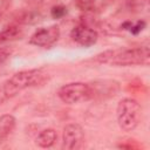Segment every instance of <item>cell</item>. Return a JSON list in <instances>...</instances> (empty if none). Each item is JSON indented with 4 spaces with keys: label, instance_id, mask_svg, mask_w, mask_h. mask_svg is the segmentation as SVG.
<instances>
[{
    "label": "cell",
    "instance_id": "8fae6325",
    "mask_svg": "<svg viewBox=\"0 0 150 150\" xmlns=\"http://www.w3.org/2000/svg\"><path fill=\"white\" fill-rule=\"evenodd\" d=\"M79 8L83 11H94L101 4V0H75Z\"/></svg>",
    "mask_w": 150,
    "mask_h": 150
},
{
    "label": "cell",
    "instance_id": "7c38bea8",
    "mask_svg": "<svg viewBox=\"0 0 150 150\" xmlns=\"http://www.w3.org/2000/svg\"><path fill=\"white\" fill-rule=\"evenodd\" d=\"M66 13H67V8L62 5H56L50 9V15L53 19H60V18L64 16Z\"/></svg>",
    "mask_w": 150,
    "mask_h": 150
},
{
    "label": "cell",
    "instance_id": "4fadbf2b",
    "mask_svg": "<svg viewBox=\"0 0 150 150\" xmlns=\"http://www.w3.org/2000/svg\"><path fill=\"white\" fill-rule=\"evenodd\" d=\"M145 26H146V23H145L144 20H138L137 22H135V23L131 25L129 32H130L131 34H134V35H137L138 33H141V32L145 28Z\"/></svg>",
    "mask_w": 150,
    "mask_h": 150
},
{
    "label": "cell",
    "instance_id": "7a4b0ae2",
    "mask_svg": "<svg viewBox=\"0 0 150 150\" xmlns=\"http://www.w3.org/2000/svg\"><path fill=\"white\" fill-rule=\"evenodd\" d=\"M47 77L43 69H27L15 73L9 80L2 83V88L8 97L16 95L22 89L42 83Z\"/></svg>",
    "mask_w": 150,
    "mask_h": 150
},
{
    "label": "cell",
    "instance_id": "8992f818",
    "mask_svg": "<svg viewBox=\"0 0 150 150\" xmlns=\"http://www.w3.org/2000/svg\"><path fill=\"white\" fill-rule=\"evenodd\" d=\"M59 38H60L59 26L52 25V26L42 27V28L35 30L29 39V43L38 46V47L49 48L59 40Z\"/></svg>",
    "mask_w": 150,
    "mask_h": 150
},
{
    "label": "cell",
    "instance_id": "3957f363",
    "mask_svg": "<svg viewBox=\"0 0 150 150\" xmlns=\"http://www.w3.org/2000/svg\"><path fill=\"white\" fill-rule=\"evenodd\" d=\"M116 117L120 128L124 131H132L141 122L142 108L134 98H123L116 108Z\"/></svg>",
    "mask_w": 150,
    "mask_h": 150
},
{
    "label": "cell",
    "instance_id": "5b68a950",
    "mask_svg": "<svg viewBox=\"0 0 150 150\" xmlns=\"http://www.w3.org/2000/svg\"><path fill=\"white\" fill-rule=\"evenodd\" d=\"M84 144V131L76 124H67L62 134V149L66 150H77L81 149Z\"/></svg>",
    "mask_w": 150,
    "mask_h": 150
},
{
    "label": "cell",
    "instance_id": "6da1fadb",
    "mask_svg": "<svg viewBox=\"0 0 150 150\" xmlns=\"http://www.w3.org/2000/svg\"><path fill=\"white\" fill-rule=\"evenodd\" d=\"M94 60L100 63L118 66V67L149 64L150 50H149V47H146V46L137 47V48L109 49V50H104V52L97 54Z\"/></svg>",
    "mask_w": 150,
    "mask_h": 150
},
{
    "label": "cell",
    "instance_id": "30bf717a",
    "mask_svg": "<svg viewBox=\"0 0 150 150\" xmlns=\"http://www.w3.org/2000/svg\"><path fill=\"white\" fill-rule=\"evenodd\" d=\"M56 138H57V135L54 129H45L38 135L36 144L40 148H50L52 145H54Z\"/></svg>",
    "mask_w": 150,
    "mask_h": 150
},
{
    "label": "cell",
    "instance_id": "9c48e42d",
    "mask_svg": "<svg viewBox=\"0 0 150 150\" xmlns=\"http://www.w3.org/2000/svg\"><path fill=\"white\" fill-rule=\"evenodd\" d=\"M22 34H23V30L21 27L16 26V25L7 26L0 30V43L18 40L22 36Z\"/></svg>",
    "mask_w": 150,
    "mask_h": 150
},
{
    "label": "cell",
    "instance_id": "ba28073f",
    "mask_svg": "<svg viewBox=\"0 0 150 150\" xmlns=\"http://www.w3.org/2000/svg\"><path fill=\"white\" fill-rule=\"evenodd\" d=\"M15 118L9 114L0 116V142L6 139L15 128Z\"/></svg>",
    "mask_w": 150,
    "mask_h": 150
},
{
    "label": "cell",
    "instance_id": "277c9868",
    "mask_svg": "<svg viewBox=\"0 0 150 150\" xmlns=\"http://www.w3.org/2000/svg\"><path fill=\"white\" fill-rule=\"evenodd\" d=\"M57 96L66 104H75L91 98V89L87 83L71 82L62 86L57 90Z\"/></svg>",
    "mask_w": 150,
    "mask_h": 150
},
{
    "label": "cell",
    "instance_id": "5bb4252c",
    "mask_svg": "<svg viewBox=\"0 0 150 150\" xmlns=\"http://www.w3.org/2000/svg\"><path fill=\"white\" fill-rule=\"evenodd\" d=\"M8 56V52L4 48H0V63H2Z\"/></svg>",
    "mask_w": 150,
    "mask_h": 150
},
{
    "label": "cell",
    "instance_id": "9a60e30c",
    "mask_svg": "<svg viewBox=\"0 0 150 150\" xmlns=\"http://www.w3.org/2000/svg\"><path fill=\"white\" fill-rule=\"evenodd\" d=\"M8 98V96H7V94L5 93V90H4V88H2V86H0V104L5 101V100H7Z\"/></svg>",
    "mask_w": 150,
    "mask_h": 150
},
{
    "label": "cell",
    "instance_id": "52a82bcc",
    "mask_svg": "<svg viewBox=\"0 0 150 150\" xmlns=\"http://www.w3.org/2000/svg\"><path fill=\"white\" fill-rule=\"evenodd\" d=\"M70 38L74 42L82 47H90L96 43L98 39V34L95 29L84 26V25H79L74 27L70 32Z\"/></svg>",
    "mask_w": 150,
    "mask_h": 150
}]
</instances>
